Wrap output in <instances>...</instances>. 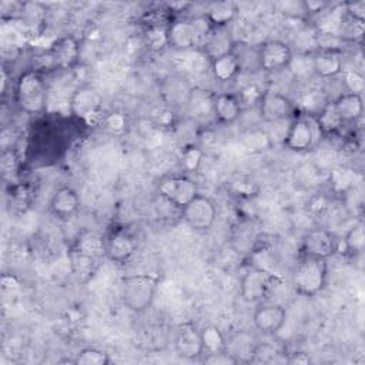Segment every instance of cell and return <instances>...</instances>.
Masks as SVG:
<instances>
[{
    "label": "cell",
    "mask_w": 365,
    "mask_h": 365,
    "mask_svg": "<svg viewBox=\"0 0 365 365\" xmlns=\"http://www.w3.org/2000/svg\"><path fill=\"white\" fill-rule=\"evenodd\" d=\"M158 194L171 205L182 208L198 192L197 182L185 174H173L160 180Z\"/></svg>",
    "instance_id": "cell-4"
},
{
    "label": "cell",
    "mask_w": 365,
    "mask_h": 365,
    "mask_svg": "<svg viewBox=\"0 0 365 365\" xmlns=\"http://www.w3.org/2000/svg\"><path fill=\"white\" fill-rule=\"evenodd\" d=\"M14 97L21 111L38 114L47 104V83L40 73L27 70L16 81Z\"/></svg>",
    "instance_id": "cell-3"
},
{
    "label": "cell",
    "mask_w": 365,
    "mask_h": 365,
    "mask_svg": "<svg viewBox=\"0 0 365 365\" xmlns=\"http://www.w3.org/2000/svg\"><path fill=\"white\" fill-rule=\"evenodd\" d=\"M335 110L344 123H352L362 117L364 103L362 96L354 93H342L332 101Z\"/></svg>",
    "instance_id": "cell-22"
},
{
    "label": "cell",
    "mask_w": 365,
    "mask_h": 365,
    "mask_svg": "<svg viewBox=\"0 0 365 365\" xmlns=\"http://www.w3.org/2000/svg\"><path fill=\"white\" fill-rule=\"evenodd\" d=\"M291 281L299 295L314 297L319 294L328 282V259L301 255Z\"/></svg>",
    "instance_id": "cell-2"
},
{
    "label": "cell",
    "mask_w": 365,
    "mask_h": 365,
    "mask_svg": "<svg viewBox=\"0 0 365 365\" xmlns=\"http://www.w3.org/2000/svg\"><path fill=\"white\" fill-rule=\"evenodd\" d=\"M103 106L101 94L91 86H81L76 88L70 97V113L81 120H88L96 115Z\"/></svg>",
    "instance_id": "cell-13"
},
{
    "label": "cell",
    "mask_w": 365,
    "mask_h": 365,
    "mask_svg": "<svg viewBox=\"0 0 365 365\" xmlns=\"http://www.w3.org/2000/svg\"><path fill=\"white\" fill-rule=\"evenodd\" d=\"M77 365H108L111 362L108 354L96 346L81 348L73 361Z\"/></svg>",
    "instance_id": "cell-30"
},
{
    "label": "cell",
    "mask_w": 365,
    "mask_h": 365,
    "mask_svg": "<svg viewBox=\"0 0 365 365\" xmlns=\"http://www.w3.org/2000/svg\"><path fill=\"white\" fill-rule=\"evenodd\" d=\"M242 107L237 94L221 93L212 98V114L220 124H232L241 115Z\"/></svg>",
    "instance_id": "cell-19"
},
{
    "label": "cell",
    "mask_w": 365,
    "mask_h": 365,
    "mask_svg": "<svg viewBox=\"0 0 365 365\" xmlns=\"http://www.w3.org/2000/svg\"><path fill=\"white\" fill-rule=\"evenodd\" d=\"M106 124L111 130H123L124 125H125V120L120 113H113L106 118Z\"/></svg>",
    "instance_id": "cell-39"
},
{
    "label": "cell",
    "mask_w": 365,
    "mask_h": 365,
    "mask_svg": "<svg viewBox=\"0 0 365 365\" xmlns=\"http://www.w3.org/2000/svg\"><path fill=\"white\" fill-rule=\"evenodd\" d=\"M20 16L27 26L40 24L44 16V7L40 3H21Z\"/></svg>",
    "instance_id": "cell-34"
},
{
    "label": "cell",
    "mask_w": 365,
    "mask_h": 365,
    "mask_svg": "<svg viewBox=\"0 0 365 365\" xmlns=\"http://www.w3.org/2000/svg\"><path fill=\"white\" fill-rule=\"evenodd\" d=\"M274 281L275 275L271 271L261 267H250L241 277L240 297L248 304L261 302L267 297Z\"/></svg>",
    "instance_id": "cell-6"
},
{
    "label": "cell",
    "mask_w": 365,
    "mask_h": 365,
    "mask_svg": "<svg viewBox=\"0 0 365 365\" xmlns=\"http://www.w3.org/2000/svg\"><path fill=\"white\" fill-rule=\"evenodd\" d=\"M292 57V48L282 40H268L258 46V63L262 71L274 73L288 68Z\"/></svg>",
    "instance_id": "cell-7"
},
{
    "label": "cell",
    "mask_w": 365,
    "mask_h": 365,
    "mask_svg": "<svg viewBox=\"0 0 365 365\" xmlns=\"http://www.w3.org/2000/svg\"><path fill=\"white\" fill-rule=\"evenodd\" d=\"M244 144L251 151H262L271 145V137L264 130H250L244 134Z\"/></svg>",
    "instance_id": "cell-32"
},
{
    "label": "cell",
    "mask_w": 365,
    "mask_h": 365,
    "mask_svg": "<svg viewBox=\"0 0 365 365\" xmlns=\"http://www.w3.org/2000/svg\"><path fill=\"white\" fill-rule=\"evenodd\" d=\"M345 250L349 254H361L365 247V230L361 222L352 225L344 237Z\"/></svg>",
    "instance_id": "cell-31"
},
{
    "label": "cell",
    "mask_w": 365,
    "mask_h": 365,
    "mask_svg": "<svg viewBox=\"0 0 365 365\" xmlns=\"http://www.w3.org/2000/svg\"><path fill=\"white\" fill-rule=\"evenodd\" d=\"M338 251V240L335 235L322 227L311 228L302 237L301 254L328 259Z\"/></svg>",
    "instance_id": "cell-9"
},
{
    "label": "cell",
    "mask_w": 365,
    "mask_h": 365,
    "mask_svg": "<svg viewBox=\"0 0 365 365\" xmlns=\"http://www.w3.org/2000/svg\"><path fill=\"white\" fill-rule=\"evenodd\" d=\"M200 331H201V338H202V345H204V354L227 349V339L218 327L205 325Z\"/></svg>",
    "instance_id": "cell-29"
},
{
    "label": "cell",
    "mask_w": 365,
    "mask_h": 365,
    "mask_svg": "<svg viewBox=\"0 0 365 365\" xmlns=\"http://www.w3.org/2000/svg\"><path fill=\"white\" fill-rule=\"evenodd\" d=\"M167 40L168 46L177 51L198 48V38L191 19L170 23L167 27Z\"/></svg>",
    "instance_id": "cell-16"
},
{
    "label": "cell",
    "mask_w": 365,
    "mask_h": 365,
    "mask_svg": "<svg viewBox=\"0 0 365 365\" xmlns=\"http://www.w3.org/2000/svg\"><path fill=\"white\" fill-rule=\"evenodd\" d=\"M167 27L168 26H148L145 31V41L153 50H161L168 46L167 40Z\"/></svg>",
    "instance_id": "cell-33"
},
{
    "label": "cell",
    "mask_w": 365,
    "mask_h": 365,
    "mask_svg": "<svg viewBox=\"0 0 365 365\" xmlns=\"http://www.w3.org/2000/svg\"><path fill=\"white\" fill-rule=\"evenodd\" d=\"M80 208V197L70 185L58 187L50 198L48 210L53 215L61 220L71 218Z\"/></svg>",
    "instance_id": "cell-17"
},
{
    "label": "cell",
    "mask_w": 365,
    "mask_h": 365,
    "mask_svg": "<svg viewBox=\"0 0 365 365\" xmlns=\"http://www.w3.org/2000/svg\"><path fill=\"white\" fill-rule=\"evenodd\" d=\"M78 43L74 37L66 36L57 38L50 47V58L57 67H71L78 58Z\"/></svg>",
    "instance_id": "cell-20"
},
{
    "label": "cell",
    "mask_w": 365,
    "mask_h": 365,
    "mask_svg": "<svg viewBox=\"0 0 365 365\" xmlns=\"http://www.w3.org/2000/svg\"><path fill=\"white\" fill-rule=\"evenodd\" d=\"M106 257L113 262L128 261L137 250L135 238L125 230L115 228L104 237Z\"/></svg>",
    "instance_id": "cell-14"
},
{
    "label": "cell",
    "mask_w": 365,
    "mask_h": 365,
    "mask_svg": "<svg viewBox=\"0 0 365 365\" xmlns=\"http://www.w3.org/2000/svg\"><path fill=\"white\" fill-rule=\"evenodd\" d=\"M344 77V86L348 90L346 93H354L362 96V91L365 90V77L356 71V70H345L342 71Z\"/></svg>",
    "instance_id": "cell-35"
},
{
    "label": "cell",
    "mask_w": 365,
    "mask_h": 365,
    "mask_svg": "<svg viewBox=\"0 0 365 365\" xmlns=\"http://www.w3.org/2000/svg\"><path fill=\"white\" fill-rule=\"evenodd\" d=\"M237 4L232 1H214L204 13L212 27H228L237 16Z\"/></svg>",
    "instance_id": "cell-25"
},
{
    "label": "cell",
    "mask_w": 365,
    "mask_h": 365,
    "mask_svg": "<svg viewBox=\"0 0 365 365\" xmlns=\"http://www.w3.org/2000/svg\"><path fill=\"white\" fill-rule=\"evenodd\" d=\"M311 63L312 73L319 78H334L344 71L341 51L318 50L311 54Z\"/></svg>",
    "instance_id": "cell-18"
},
{
    "label": "cell",
    "mask_w": 365,
    "mask_h": 365,
    "mask_svg": "<svg viewBox=\"0 0 365 365\" xmlns=\"http://www.w3.org/2000/svg\"><path fill=\"white\" fill-rule=\"evenodd\" d=\"M70 261H71L73 272L76 274V277L80 281L88 279L94 274V271L97 268V262H98V259H94V258L84 255L81 252H77L74 250H70Z\"/></svg>",
    "instance_id": "cell-28"
},
{
    "label": "cell",
    "mask_w": 365,
    "mask_h": 365,
    "mask_svg": "<svg viewBox=\"0 0 365 365\" xmlns=\"http://www.w3.org/2000/svg\"><path fill=\"white\" fill-rule=\"evenodd\" d=\"M71 250L88 255L94 259H100L101 257H106L104 237L94 231H84L78 235Z\"/></svg>",
    "instance_id": "cell-24"
},
{
    "label": "cell",
    "mask_w": 365,
    "mask_h": 365,
    "mask_svg": "<svg viewBox=\"0 0 365 365\" xmlns=\"http://www.w3.org/2000/svg\"><path fill=\"white\" fill-rule=\"evenodd\" d=\"M184 222L194 231H208L217 220L215 202L202 194H197L188 204L181 208Z\"/></svg>",
    "instance_id": "cell-5"
},
{
    "label": "cell",
    "mask_w": 365,
    "mask_h": 365,
    "mask_svg": "<svg viewBox=\"0 0 365 365\" xmlns=\"http://www.w3.org/2000/svg\"><path fill=\"white\" fill-rule=\"evenodd\" d=\"M160 278L147 272L130 274L121 278V301L127 309L135 314L147 311L155 298Z\"/></svg>",
    "instance_id": "cell-1"
},
{
    "label": "cell",
    "mask_w": 365,
    "mask_h": 365,
    "mask_svg": "<svg viewBox=\"0 0 365 365\" xmlns=\"http://www.w3.org/2000/svg\"><path fill=\"white\" fill-rule=\"evenodd\" d=\"M262 93H264V91H261V88H259L258 86L250 84V86L244 87V88L237 94V97H238V101H240L241 107L244 108V107H250V106L258 104L259 100H261V97H262Z\"/></svg>",
    "instance_id": "cell-37"
},
{
    "label": "cell",
    "mask_w": 365,
    "mask_h": 365,
    "mask_svg": "<svg viewBox=\"0 0 365 365\" xmlns=\"http://www.w3.org/2000/svg\"><path fill=\"white\" fill-rule=\"evenodd\" d=\"M259 117L265 123H281L295 115V104L285 94L277 91H264L258 103Z\"/></svg>",
    "instance_id": "cell-8"
},
{
    "label": "cell",
    "mask_w": 365,
    "mask_h": 365,
    "mask_svg": "<svg viewBox=\"0 0 365 365\" xmlns=\"http://www.w3.org/2000/svg\"><path fill=\"white\" fill-rule=\"evenodd\" d=\"M287 321V309L281 304H261L252 314V324L264 335L278 334Z\"/></svg>",
    "instance_id": "cell-12"
},
{
    "label": "cell",
    "mask_w": 365,
    "mask_h": 365,
    "mask_svg": "<svg viewBox=\"0 0 365 365\" xmlns=\"http://www.w3.org/2000/svg\"><path fill=\"white\" fill-rule=\"evenodd\" d=\"M315 124L317 127L324 133V134H334L336 133L344 121L342 118L339 117L338 111L335 110L334 104L332 103H328L318 114H317V118H315Z\"/></svg>",
    "instance_id": "cell-27"
},
{
    "label": "cell",
    "mask_w": 365,
    "mask_h": 365,
    "mask_svg": "<svg viewBox=\"0 0 365 365\" xmlns=\"http://www.w3.org/2000/svg\"><path fill=\"white\" fill-rule=\"evenodd\" d=\"M315 140L314 124L308 117H294L282 137V144L291 151L302 153L312 147Z\"/></svg>",
    "instance_id": "cell-10"
},
{
    "label": "cell",
    "mask_w": 365,
    "mask_h": 365,
    "mask_svg": "<svg viewBox=\"0 0 365 365\" xmlns=\"http://www.w3.org/2000/svg\"><path fill=\"white\" fill-rule=\"evenodd\" d=\"M202 157H204V153L201 148H198L195 145L187 147L181 154L182 168L187 171H195L200 167Z\"/></svg>",
    "instance_id": "cell-36"
},
{
    "label": "cell",
    "mask_w": 365,
    "mask_h": 365,
    "mask_svg": "<svg viewBox=\"0 0 365 365\" xmlns=\"http://www.w3.org/2000/svg\"><path fill=\"white\" fill-rule=\"evenodd\" d=\"M287 362H289V364H308L309 356L305 352H294V354L289 355Z\"/></svg>",
    "instance_id": "cell-40"
},
{
    "label": "cell",
    "mask_w": 365,
    "mask_h": 365,
    "mask_svg": "<svg viewBox=\"0 0 365 365\" xmlns=\"http://www.w3.org/2000/svg\"><path fill=\"white\" fill-rule=\"evenodd\" d=\"M210 70H211L214 78L221 83L230 81V80L235 78L238 73H241L240 63L232 51L210 60Z\"/></svg>",
    "instance_id": "cell-23"
},
{
    "label": "cell",
    "mask_w": 365,
    "mask_h": 365,
    "mask_svg": "<svg viewBox=\"0 0 365 365\" xmlns=\"http://www.w3.org/2000/svg\"><path fill=\"white\" fill-rule=\"evenodd\" d=\"M194 88L187 77L174 74L165 77L160 84V94L163 100L171 107H181L190 103Z\"/></svg>",
    "instance_id": "cell-15"
},
{
    "label": "cell",
    "mask_w": 365,
    "mask_h": 365,
    "mask_svg": "<svg viewBox=\"0 0 365 365\" xmlns=\"http://www.w3.org/2000/svg\"><path fill=\"white\" fill-rule=\"evenodd\" d=\"M202 362L211 364V365H234V364H238V359L231 352H228L225 349V351L204 354Z\"/></svg>",
    "instance_id": "cell-38"
},
{
    "label": "cell",
    "mask_w": 365,
    "mask_h": 365,
    "mask_svg": "<svg viewBox=\"0 0 365 365\" xmlns=\"http://www.w3.org/2000/svg\"><path fill=\"white\" fill-rule=\"evenodd\" d=\"M174 351L182 359H198L204 355L201 331L192 324H182L174 335Z\"/></svg>",
    "instance_id": "cell-11"
},
{
    "label": "cell",
    "mask_w": 365,
    "mask_h": 365,
    "mask_svg": "<svg viewBox=\"0 0 365 365\" xmlns=\"http://www.w3.org/2000/svg\"><path fill=\"white\" fill-rule=\"evenodd\" d=\"M259 231L257 225L252 221H244L241 222L232 235V241L235 244V250L238 252H252L254 247L258 241Z\"/></svg>",
    "instance_id": "cell-26"
},
{
    "label": "cell",
    "mask_w": 365,
    "mask_h": 365,
    "mask_svg": "<svg viewBox=\"0 0 365 365\" xmlns=\"http://www.w3.org/2000/svg\"><path fill=\"white\" fill-rule=\"evenodd\" d=\"M234 41L228 31V27H212L201 51L208 57V60H212L218 56L230 53Z\"/></svg>",
    "instance_id": "cell-21"
}]
</instances>
